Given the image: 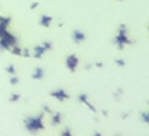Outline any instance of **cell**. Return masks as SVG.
I'll return each instance as SVG.
<instances>
[{"label": "cell", "mask_w": 149, "mask_h": 136, "mask_svg": "<svg viewBox=\"0 0 149 136\" xmlns=\"http://www.w3.org/2000/svg\"><path fill=\"white\" fill-rule=\"evenodd\" d=\"M24 124H25L26 130L29 132H37V131H41L45 128V124L42 122V115L38 116H29V118H25L24 119Z\"/></svg>", "instance_id": "1"}, {"label": "cell", "mask_w": 149, "mask_h": 136, "mask_svg": "<svg viewBox=\"0 0 149 136\" xmlns=\"http://www.w3.org/2000/svg\"><path fill=\"white\" fill-rule=\"evenodd\" d=\"M113 43L116 44V46H118L119 49H123L125 45H130L132 41L128 38V34H127V27L125 24H120L119 25V29H118V36L115 37V40H113Z\"/></svg>", "instance_id": "2"}, {"label": "cell", "mask_w": 149, "mask_h": 136, "mask_svg": "<svg viewBox=\"0 0 149 136\" xmlns=\"http://www.w3.org/2000/svg\"><path fill=\"white\" fill-rule=\"evenodd\" d=\"M65 63H66V68H68V70L70 71V73H75L77 68H78L79 60H78V57H77L75 54H70V56L66 57Z\"/></svg>", "instance_id": "3"}, {"label": "cell", "mask_w": 149, "mask_h": 136, "mask_svg": "<svg viewBox=\"0 0 149 136\" xmlns=\"http://www.w3.org/2000/svg\"><path fill=\"white\" fill-rule=\"evenodd\" d=\"M50 95L53 96V98H56L57 100H59V102H63L65 99H69V98H70L69 94L66 93L63 89H56V90L50 91Z\"/></svg>", "instance_id": "4"}, {"label": "cell", "mask_w": 149, "mask_h": 136, "mask_svg": "<svg viewBox=\"0 0 149 136\" xmlns=\"http://www.w3.org/2000/svg\"><path fill=\"white\" fill-rule=\"evenodd\" d=\"M45 52H48V50L42 46V44L41 45H36L33 48V52H32V57L37 58V60H41L42 57H44V54H45Z\"/></svg>", "instance_id": "5"}, {"label": "cell", "mask_w": 149, "mask_h": 136, "mask_svg": "<svg viewBox=\"0 0 149 136\" xmlns=\"http://www.w3.org/2000/svg\"><path fill=\"white\" fill-rule=\"evenodd\" d=\"M78 99H79V102H81V103H83V105H86V106H87V107L90 108V111H93V112H96V108L94 107V105H93V103H90V102H88V96L86 95V94H79Z\"/></svg>", "instance_id": "6"}, {"label": "cell", "mask_w": 149, "mask_h": 136, "mask_svg": "<svg viewBox=\"0 0 149 136\" xmlns=\"http://www.w3.org/2000/svg\"><path fill=\"white\" fill-rule=\"evenodd\" d=\"M73 40L75 41L77 44L83 43V41L86 40V33H83V32L79 31V29H75V31L73 32Z\"/></svg>", "instance_id": "7"}, {"label": "cell", "mask_w": 149, "mask_h": 136, "mask_svg": "<svg viewBox=\"0 0 149 136\" xmlns=\"http://www.w3.org/2000/svg\"><path fill=\"white\" fill-rule=\"evenodd\" d=\"M52 23H53V17L49 16V15H42V16L40 17V25L41 27L48 28V27H50Z\"/></svg>", "instance_id": "8"}, {"label": "cell", "mask_w": 149, "mask_h": 136, "mask_svg": "<svg viewBox=\"0 0 149 136\" xmlns=\"http://www.w3.org/2000/svg\"><path fill=\"white\" fill-rule=\"evenodd\" d=\"M44 77H45V70H44V69H41V68H36V69H34V71H33V74H32V78H33V80H36V81L42 80Z\"/></svg>", "instance_id": "9"}, {"label": "cell", "mask_w": 149, "mask_h": 136, "mask_svg": "<svg viewBox=\"0 0 149 136\" xmlns=\"http://www.w3.org/2000/svg\"><path fill=\"white\" fill-rule=\"evenodd\" d=\"M62 122V115L59 112L52 114V124L53 126H59Z\"/></svg>", "instance_id": "10"}, {"label": "cell", "mask_w": 149, "mask_h": 136, "mask_svg": "<svg viewBox=\"0 0 149 136\" xmlns=\"http://www.w3.org/2000/svg\"><path fill=\"white\" fill-rule=\"evenodd\" d=\"M11 21L12 19L9 16H0V27H3V28H8Z\"/></svg>", "instance_id": "11"}, {"label": "cell", "mask_w": 149, "mask_h": 136, "mask_svg": "<svg viewBox=\"0 0 149 136\" xmlns=\"http://www.w3.org/2000/svg\"><path fill=\"white\" fill-rule=\"evenodd\" d=\"M21 50H23V49L20 48L19 45H15L9 49V52H11L12 54H15V56H21Z\"/></svg>", "instance_id": "12"}, {"label": "cell", "mask_w": 149, "mask_h": 136, "mask_svg": "<svg viewBox=\"0 0 149 136\" xmlns=\"http://www.w3.org/2000/svg\"><path fill=\"white\" fill-rule=\"evenodd\" d=\"M6 70H7V73H8L9 75H15V74H16V69H15L13 65H8Z\"/></svg>", "instance_id": "13"}, {"label": "cell", "mask_w": 149, "mask_h": 136, "mask_svg": "<svg viewBox=\"0 0 149 136\" xmlns=\"http://www.w3.org/2000/svg\"><path fill=\"white\" fill-rule=\"evenodd\" d=\"M9 82H11L12 86H16L17 83H19V78L16 77V74H15V75H11V78H9Z\"/></svg>", "instance_id": "14"}, {"label": "cell", "mask_w": 149, "mask_h": 136, "mask_svg": "<svg viewBox=\"0 0 149 136\" xmlns=\"http://www.w3.org/2000/svg\"><path fill=\"white\" fill-rule=\"evenodd\" d=\"M20 98H21L20 94H12L11 98H9V100H11V102H17V100H20Z\"/></svg>", "instance_id": "15"}, {"label": "cell", "mask_w": 149, "mask_h": 136, "mask_svg": "<svg viewBox=\"0 0 149 136\" xmlns=\"http://www.w3.org/2000/svg\"><path fill=\"white\" fill-rule=\"evenodd\" d=\"M21 56L25 57V58H29V57H32V53L29 52V49H23L21 50Z\"/></svg>", "instance_id": "16"}, {"label": "cell", "mask_w": 149, "mask_h": 136, "mask_svg": "<svg viewBox=\"0 0 149 136\" xmlns=\"http://www.w3.org/2000/svg\"><path fill=\"white\" fill-rule=\"evenodd\" d=\"M42 46H44L46 50H52V49H53V45H52L50 41H45V43H42Z\"/></svg>", "instance_id": "17"}, {"label": "cell", "mask_w": 149, "mask_h": 136, "mask_svg": "<svg viewBox=\"0 0 149 136\" xmlns=\"http://www.w3.org/2000/svg\"><path fill=\"white\" fill-rule=\"evenodd\" d=\"M115 63L118 66H121V68H123V66H125V61L121 60V58H118V60H115Z\"/></svg>", "instance_id": "18"}, {"label": "cell", "mask_w": 149, "mask_h": 136, "mask_svg": "<svg viewBox=\"0 0 149 136\" xmlns=\"http://www.w3.org/2000/svg\"><path fill=\"white\" fill-rule=\"evenodd\" d=\"M141 118H143V120L145 123H149V112H144L143 115H141Z\"/></svg>", "instance_id": "19"}, {"label": "cell", "mask_w": 149, "mask_h": 136, "mask_svg": "<svg viewBox=\"0 0 149 136\" xmlns=\"http://www.w3.org/2000/svg\"><path fill=\"white\" fill-rule=\"evenodd\" d=\"M38 4H40L38 1H34V3H32L31 4V9H36L37 7H38Z\"/></svg>", "instance_id": "20"}, {"label": "cell", "mask_w": 149, "mask_h": 136, "mask_svg": "<svg viewBox=\"0 0 149 136\" xmlns=\"http://www.w3.org/2000/svg\"><path fill=\"white\" fill-rule=\"evenodd\" d=\"M61 133H62V135H71V132H70V130H69V128H66V130H63Z\"/></svg>", "instance_id": "21"}, {"label": "cell", "mask_w": 149, "mask_h": 136, "mask_svg": "<svg viewBox=\"0 0 149 136\" xmlns=\"http://www.w3.org/2000/svg\"><path fill=\"white\" fill-rule=\"evenodd\" d=\"M44 111H45V112L52 114V110H50V108H49V106H44Z\"/></svg>", "instance_id": "22"}, {"label": "cell", "mask_w": 149, "mask_h": 136, "mask_svg": "<svg viewBox=\"0 0 149 136\" xmlns=\"http://www.w3.org/2000/svg\"><path fill=\"white\" fill-rule=\"evenodd\" d=\"M95 66H96V68H103V62H96Z\"/></svg>", "instance_id": "23"}, {"label": "cell", "mask_w": 149, "mask_h": 136, "mask_svg": "<svg viewBox=\"0 0 149 136\" xmlns=\"http://www.w3.org/2000/svg\"><path fill=\"white\" fill-rule=\"evenodd\" d=\"M102 114H103L104 116H107V115H108V112H107V111H106V110H103V111H102Z\"/></svg>", "instance_id": "24"}, {"label": "cell", "mask_w": 149, "mask_h": 136, "mask_svg": "<svg viewBox=\"0 0 149 136\" xmlns=\"http://www.w3.org/2000/svg\"><path fill=\"white\" fill-rule=\"evenodd\" d=\"M91 68H93V65H87V66H86V69H87V70H90Z\"/></svg>", "instance_id": "25"}, {"label": "cell", "mask_w": 149, "mask_h": 136, "mask_svg": "<svg viewBox=\"0 0 149 136\" xmlns=\"http://www.w3.org/2000/svg\"><path fill=\"white\" fill-rule=\"evenodd\" d=\"M118 1H121V0H118Z\"/></svg>", "instance_id": "26"}]
</instances>
